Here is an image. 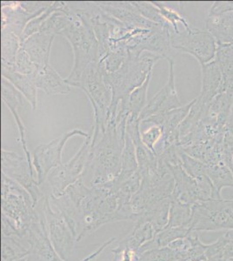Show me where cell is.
<instances>
[{
  "label": "cell",
  "mask_w": 233,
  "mask_h": 261,
  "mask_svg": "<svg viewBox=\"0 0 233 261\" xmlns=\"http://www.w3.org/2000/svg\"><path fill=\"white\" fill-rule=\"evenodd\" d=\"M126 124L127 120L108 122L106 133L91 149L86 168L93 171L91 187H110L120 174Z\"/></svg>",
  "instance_id": "obj_1"
},
{
  "label": "cell",
  "mask_w": 233,
  "mask_h": 261,
  "mask_svg": "<svg viewBox=\"0 0 233 261\" xmlns=\"http://www.w3.org/2000/svg\"><path fill=\"white\" fill-rule=\"evenodd\" d=\"M66 6L68 24L60 35L68 40L73 50V68L65 80L69 86H74L89 65L99 62V45L92 24L80 3H66Z\"/></svg>",
  "instance_id": "obj_2"
},
{
  "label": "cell",
  "mask_w": 233,
  "mask_h": 261,
  "mask_svg": "<svg viewBox=\"0 0 233 261\" xmlns=\"http://www.w3.org/2000/svg\"><path fill=\"white\" fill-rule=\"evenodd\" d=\"M161 57L149 54L141 56L128 54V59L118 71L107 73L106 79L112 91V105L108 113V122L115 121L118 106L125 103L131 93L145 82L148 74L152 71L153 66Z\"/></svg>",
  "instance_id": "obj_3"
},
{
  "label": "cell",
  "mask_w": 233,
  "mask_h": 261,
  "mask_svg": "<svg viewBox=\"0 0 233 261\" xmlns=\"http://www.w3.org/2000/svg\"><path fill=\"white\" fill-rule=\"evenodd\" d=\"M80 231L77 242L94 233L108 223L120 221L118 200L114 189L107 187H90L80 207Z\"/></svg>",
  "instance_id": "obj_4"
},
{
  "label": "cell",
  "mask_w": 233,
  "mask_h": 261,
  "mask_svg": "<svg viewBox=\"0 0 233 261\" xmlns=\"http://www.w3.org/2000/svg\"><path fill=\"white\" fill-rule=\"evenodd\" d=\"M74 87L80 88L86 92L93 108L95 124L92 147L100 140L99 135L103 136L107 130L109 119L108 113L112 101V88L107 83L106 71L99 62L89 65Z\"/></svg>",
  "instance_id": "obj_5"
},
{
  "label": "cell",
  "mask_w": 233,
  "mask_h": 261,
  "mask_svg": "<svg viewBox=\"0 0 233 261\" xmlns=\"http://www.w3.org/2000/svg\"><path fill=\"white\" fill-rule=\"evenodd\" d=\"M37 214L30 193L2 173V215L20 232L22 240Z\"/></svg>",
  "instance_id": "obj_6"
},
{
  "label": "cell",
  "mask_w": 233,
  "mask_h": 261,
  "mask_svg": "<svg viewBox=\"0 0 233 261\" xmlns=\"http://www.w3.org/2000/svg\"><path fill=\"white\" fill-rule=\"evenodd\" d=\"M37 205L39 206V213L43 216L54 249L63 260H67L77 242V231L63 213L51 205L50 197L44 196Z\"/></svg>",
  "instance_id": "obj_7"
},
{
  "label": "cell",
  "mask_w": 233,
  "mask_h": 261,
  "mask_svg": "<svg viewBox=\"0 0 233 261\" xmlns=\"http://www.w3.org/2000/svg\"><path fill=\"white\" fill-rule=\"evenodd\" d=\"M92 140V136L87 137L80 151L68 163L63 164L50 171L46 178L51 192L50 197L60 198L70 186L86 176Z\"/></svg>",
  "instance_id": "obj_8"
},
{
  "label": "cell",
  "mask_w": 233,
  "mask_h": 261,
  "mask_svg": "<svg viewBox=\"0 0 233 261\" xmlns=\"http://www.w3.org/2000/svg\"><path fill=\"white\" fill-rule=\"evenodd\" d=\"M172 49L194 57L200 65H206L215 60L218 45L213 35L205 29L193 28L189 31L171 33Z\"/></svg>",
  "instance_id": "obj_9"
},
{
  "label": "cell",
  "mask_w": 233,
  "mask_h": 261,
  "mask_svg": "<svg viewBox=\"0 0 233 261\" xmlns=\"http://www.w3.org/2000/svg\"><path fill=\"white\" fill-rule=\"evenodd\" d=\"M83 137L86 139L90 136L84 130L75 128L50 141L36 147L32 154V162L36 172V180L41 186L46 180L51 170L63 165L62 151L66 142L74 136Z\"/></svg>",
  "instance_id": "obj_10"
},
{
  "label": "cell",
  "mask_w": 233,
  "mask_h": 261,
  "mask_svg": "<svg viewBox=\"0 0 233 261\" xmlns=\"http://www.w3.org/2000/svg\"><path fill=\"white\" fill-rule=\"evenodd\" d=\"M2 173L24 187L32 196L34 207L44 198V193L34 177L33 166L27 157H21L14 151L2 149Z\"/></svg>",
  "instance_id": "obj_11"
},
{
  "label": "cell",
  "mask_w": 233,
  "mask_h": 261,
  "mask_svg": "<svg viewBox=\"0 0 233 261\" xmlns=\"http://www.w3.org/2000/svg\"><path fill=\"white\" fill-rule=\"evenodd\" d=\"M170 24H161L152 30H143L127 43L128 54L141 56L144 51L161 58H171Z\"/></svg>",
  "instance_id": "obj_12"
},
{
  "label": "cell",
  "mask_w": 233,
  "mask_h": 261,
  "mask_svg": "<svg viewBox=\"0 0 233 261\" xmlns=\"http://www.w3.org/2000/svg\"><path fill=\"white\" fill-rule=\"evenodd\" d=\"M24 240L30 246L27 261H64L54 249L41 214H37L27 229Z\"/></svg>",
  "instance_id": "obj_13"
},
{
  "label": "cell",
  "mask_w": 233,
  "mask_h": 261,
  "mask_svg": "<svg viewBox=\"0 0 233 261\" xmlns=\"http://www.w3.org/2000/svg\"><path fill=\"white\" fill-rule=\"evenodd\" d=\"M169 64V77L167 83L157 92L156 95L148 102L146 107L139 116L140 123L154 115H159L169 111L174 110L182 107L177 96L175 85L174 60L172 58L166 59Z\"/></svg>",
  "instance_id": "obj_14"
},
{
  "label": "cell",
  "mask_w": 233,
  "mask_h": 261,
  "mask_svg": "<svg viewBox=\"0 0 233 261\" xmlns=\"http://www.w3.org/2000/svg\"><path fill=\"white\" fill-rule=\"evenodd\" d=\"M166 166L174 178L172 199L192 206L196 203L211 200L198 186V182L184 169L182 163L166 164Z\"/></svg>",
  "instance_id": "obj_15"
},
{
  "label": "cell",
  "mask_w": 233,
  "mask_h": 261,
  "mask_svg": "<svg viewBox=\"0 0 233 261\" xmlns=\"http://www.w3.org/2000/svg\"><path fill=\"white\" fill-rule=\"evenodd\" d=\"M97 5L103 12L120 21L131 29L139 28L152 30L161 25V24L154 23L143 17L133 2H106L97 3Z\"/></svg>",
  "instance_id": "obj_16"
},
{
  "label": "cell",
  "mask_w": 233,
  "mask_h": 261,
  "mask_svg": "<svg viewBox=\"0 0 233 261\" xmlns=\"http://www.w3.org/2000/svg\"><path fill=\"white\" fill-rule=\"evenodd\" d=\"M1 98L3 100L4 104L6 105L8 109L11 111L13 118H14L16 125L18 126V133L20 136L21 144L24 151V154L29 163L33 166L32 162V154L30 153L29 150L27 148V137H25V127L24 123L21 119L19 115V111L23 107V95L18 90L10 83L9 81H6V79L2 77L1 82Z\"/></svg>",
  "instance_id": "obj_17"
},
{
  "label": "cell",
  "mask_w": 233,
  "mask_h": 261,
  "mask_svg": "<svg viewBox=\"0 0 233 261\" xmlns=\"http://www.w3.org/2000/svg\"><path fill=\"white\" fill-rule=\"evenodd\" d=\"M55 37L54 34L40 32L21 44L30 59L39 68L49 64L50 49Z\"/></svg>",
  "instance_id": "obj_18"
},
{
  "label": "cell",
  "mask_w": 233,
  "mask_h": 261,
  "mask_svg": "<svg viewBox=\"0 0 233 261\" xmlns=\"http://www.w3.org/2000/svg\"><path fill=\"white\" fill-rule=\"evenodd\" d=\"M205 30L215 39L218 45L233 43V12L223 13L209 12L205 18Z\"/></svg>",
  "instance_id": "obj_19"
},
{
  "label": "cell",
  "mask_w": 233,
  "mask_h": 261,
  "mask_svg": "<svg viewBox=\"0 0 233 261\" xmlns=\"http://www.w3.org/2000/svg\"><path fill=\"white\" fill-rule=\"evenodd\" d=\"M202 71V89L197 98L203 106H209L216 96L220 93L222 73L219 64L214 60L206 65H201Z\"/></svg>",
  "instance_id": "obj_20"
},
{
  "label": "cell",
  "mask_w": 233,
  "mask_h": 261,
  "mask_svg": "<svg viewBox=\"0 0 233 261\" xmlns=\"http://www.w3.org/2000/svg\"><path fill=\"white\" fill-rule=\"evenodd\" d=\"M35 81L37 88L47 95H66L71 92V86L66 83L50 64L37 70Z\"/></svg>",
  "instance_id": "obj_21"
},
{
  "label": "cell",
  "mask_w": 233,
  "mask_h": 261,
  "mask_svg": "<svg viewBox=\"0 0 233 261\" xmlns=\"http://www.w3.org/2000/svg\"><path fill=\"white\" fill-rule=\"evenodd\" d=\"M2 77L9 81L18 92H20L33 107L37 108V86H36V72L33 74H22L14 69L1 65Z\"/></svg>",
  "instance_id": "obj_22"
},
{
  "label": "cell",
  "mask_w": 233,
  "mask_h": 261,
  "mask_svg": "<svg viewBox=\"0 0 233 261\" xmlns=\"http://www.w3.org/2000/svg\"><path fill=\"white\" fill-rule=\"evenodd\" d=\"M152 71L148 74L143 85L134 90L125 103H120L118 112L126 113L130 119H139L140 113L147 105V92L149 85L151 83Z\"/></svg>",
  "instance_id": "obj_23"
},
{
  "label": "cell",
  "mask_w": 233,
  "mask_h": 261,
  "mask_svg": "<svg viewBox=\"0 0 233 261\" xmlns=\"http://www.w3.org/2000/svg\"><path fill=\"white\" fill-rule=\"evenodd\" d=\"M139 169V163L137 160L136 148L131 137L126 134L125 135V145L123 150L121 159V172L117 178V180L110 187L115 190L124 181L130 178Z\"/></svg>",
  "instance_id": "obj_24"
},
{
  "label": "cell",
  "mask_w": 233,
  "mask_h": 261,
  "mask_svg": "<svg viewBox=\"0 0 233 261\" xmlns=\"http://www.w3.org/2000/svg\"><path fill=\"white\" fill-rule=\"evenodd\" d=\"M157 235V231L151 223L145 222L141 220L134 221V227L126 237L124 238L121 243L126 245L130 248L139 252L142 246L153 240Z\"/></svg>",
  "instance_id": "obj_25"
},
{
  "label": "cell",
  "mask_w": 233,
  "mask_h": 261,
  "mask_svg": "<svg viewBox=\"0 0 233 261\" xmlns=\"http://www.w3.org/2000/svg\"><path fill=\"white\" fill-rule=\"evenodd\" d=\"M2 261H27L30 246L18 237L2 235Z\"/></svg>",
  "instance_id": "obj_26"
},
{
  "label": "cell",
  "mask_w": 233,
  "mask_h": 261,
  "mask_svg": "<svg viewBox=\"0 0 233 261\" xmlns=\"http://www.w3.org/2000/svg\"><path fill=\"white\" fill-rule=\"evenodd\" d=\"M20 38L8 30L1 33V65L13 68L15 59L20 48Z\"/></svg>",
  "instance_id": "obj_27"
},
{
  "label": "cell",
  "mask_w": 233,
  "mask_h": 261,
  "mask_svg": "<svg viewBox=\"0 0 233 261\" xmlns=\"http://www.w3.org/2000/svg\"><path fill=\"white\" fill-rule=\"evenodd\" d=\"M192 216V205H185L172 199L167 227H188ZM190 229V228H189Z\"/></svg>",
  "instance_id": "obj_28"
},
{
  "label": "cell",
  "mask_w": 233,
  "mask_h": 261,
  "mask_svg": "<svg viewBox=\"0 0 233 261\" xmlns=\"http://www.w3.org/2000/svg\"><path fill=\"white\" fill-rule=\"evenodd\" d=\"M64 2H53L51 6L48 8L46 11H44L42 14L33 18L30 21L29 23L27 24V27L24 28V32L22 33L20 37V43H24L25 40L29 39L30 37L34 35L36 33H40L42 27L44 24V22L47 20V18L50 17L54 12L61 9Z\"/></svg>",
  "instance_id": "obj_29"
},
{
  "label": "cell",
  "mask_w": 233,
  "mask_h": 261,
  "mask_svg": "<svg viewBox=\"0 0 233 261\" xmlns=\"http://www.w3.org/2000/svg\"><path fill=\"white\" fill-rule=\"evenodd\" d=\"M139 261H185L181 252L170 246L149 250L139 254Z\"/></svg>",
  "instance_id": "obj_30"
},
{
  "label": "cell",
  "mask_w": 233,
  "mask_h": 261,
  "mask_svg": "<svg viewBox=\"0 0 233 261\" xmlns=\"http://www.w3.org/2000/svg\"><path fill=\"white\" fill-rule=\"evenodd\" d=\"M152 4L156 6L157 9L160 12V15L162 16L163 18L172 27L174 33H179L178 24H182L186 31L192 29V27L190 25L186 17H184L180 12L172 9L169 6H165L164 4L158 3V2H152Z\"/></svg>",
  "instance_id": "obj_31"
},
{
  "label": "cell",
  "mask_w": 233,
  "mask_h": 261,
  "mask_svg": "<svg viewBox=\"0 0 233 261\" xmlns=\"http://www.w3.org/2000/svg\"><path fill=\"white\" fill-rule=\"evenodd\" d=\"M141 140L147 148L155 154V147L164 136V130L160 125H151L145 130H140Z\"/></svg>",
  "instance_id": "obj_32"
},
{
  "label": "cell",
  "mask_w": 233,
  "mask_h": 261,
  "mask_svg": "<svg viewBox=\"0 0 233 261\" xmlns=\"http://www.w3.org/2000/svg\"><path fill=\"white\" fill-rule=\"evenodd\" d=\"M13 69L22 74H33L37 71L39 67L32 61L28 54L20 45V48L15 59Z\"/></svg>",
  "instance_id": "obj_33"
},
{
  "label": "cell",
  "mask_w": 233,
  "mask_h": 261,
  "mask_svg": "<svg viewBox=\"0 0 233 261\" xmlns=\"http://www.w3.org/2000/svg\"><path fill=\"white\" fill-rule=\"evenodd\" d=\"M133 5L136 6L143 17H145L148 20L158 23V24H168L166 21L160 15V12L154 6L152 2H133Z\"/></svg>",
  "instance_id": "obj_34"
},
{
  "label": "cell",
  "mask_w": 233,
  "mask_h": 261,
  "mask_svg": "<svg viewBox=\"0 0 233 261\" xmlns=\"http://www.w3.org/2000/svg\"><path fill=\"white\" fill-rule=\"evenodd\" d=\"M114 254L113 261H139V253L119 241L118 246L112 250Z\"/></svg>",
  "instance_id": "obj_35"
},
{
  "label": "cell",
  "mask_w": 233,
  "mask_h": 261,
  "mask_svg": "<svg viewBox=\"0 0 233 261\" xmlns=\"http://www.w3.org/2000/svg\"><path fill=\"white\" fill-rule=\"evenodd\" d=\"M227 12H233V1L214 2L209 11L211 13H223Z\"/></svg>",
  "instance_id": "obj_36"
},
{
  "label": "cell",
  "mask_w": 233,
  "mask_h": 261,
  "mask_svg": "<svg viewBox=\"0 0 233 261\" xmlns=\"http://www.w3.org/2000/svg\"><path fill=\"white\" fill-rule=\"evenodd\" d=\"M116 241V239H110L108 241H107V242H105V243L102 245V246L98 248V249L96 250L95 252L91 253L90 255L87 256L86 258H84L82 260L80 261H93L94 260L95 258H97V256L100 255L101 252H103V250L107 248V246H109L113 242V241Z\"/></svg>",
  "instance_id": "obj_37"
},
{
  "label": "cell",
  "mask_w": 233,
  "mask_h": 261,
  "mask_svg": "<svg viewBox=\"0 0 233 261\" xmlns=\"http://www.w3.org/2000/svg\"><path fill=\"white\" fill-rule=\"evenodd\" d=\"M227 166L233 175V154L232 156H231V158H230V161H229V163L227 164Z\"/></svg>",
  "instance_id": "obj_38"
},
{
  "label": "cell",
  "mask_w": 233,
  "mask_h": 261,
  "mask_svg": "<svg viewBox=\"0 0 233 261\" xmlns=\"http://www.w3.org/2000/svg\"><path fill=\"white\" fill-rule=\"evenodd\" d=\"M203 261H215V260H213V259H209V260H203Z\"/></svg>",
  "instance_id": "obj_39"
},
{
  "label": "cell",
  "mask_w": 233,
  "mask_h": 261,
  "mask_svg": "<svg viewBox=\"0 0 233 261\" xmlns=\"http://www.w3.org/2000/svg\"><path fill=\"white\" fill-rule=\"evenodd\" d=\"M222 261H226V260H222Z\"/></svg>",
  "instance_id": "obj_40"
}]
</instances>
